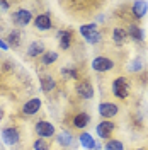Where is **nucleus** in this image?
I'll return each instance as SVG.
<instances>
[{
	"instance_id": "15",
	"label": "nucleus",
	"mask_w": 148,
	"mask_h": 150,
	"mask_svg": "<svg viewBox=\"0 0 148 150\" xmlns=\"http://www.w3.org/2000/svg\"><path fill=\"white\" fill-rule=\"evenodd\" d=\"M39 85H41V91L43 92H53L56 89V80L53 75H41L39 77Z\"/></svg>"
},
{
	"instance_id": "19",
	"label": "nucleus",
	"mask_w": 148,
	"mask_h": 150,
	"mask_svg": "<svg viewBox=\"0 0 148 150\" xmlns=\"http://www.w3.org/2000/svg\"><path fill=\"white\" fill-rule=\"evenodd\" d=\"M128 39H130V36H128V31L124 28L118 26V28L112 29V41H114V45L121 46V45H124Z\"/></svg>"
},
{
	"instance_id": "29",
	"label": "nucleus",
	"mask_w": 148,
	"mask_h": 150,
	"mask_svg": "<svg viewBox=\"0 0 148 150\" xmlns=\"http://www.w3.org/2000/svg\"><path fill=\"white\" fill-rule=\"evenodd\" d=\"M104 149V147H102L101 143H99V142H95V150H102Z\"/></svg>"
},
{
	"instance_id": "28",
	"label": "nucleus",
	"mask_w": 148,
	"mask_h": 150,
	"mask_svg": "<svg viewBox=\"0 0 148 150\" xmlns=\"http://www.w3.org/2000/svg\"><path fill=\"white\" fill-rule=\"evenodd\" d=\"M0 50H9V45H7V41H4L2 38H0Z\"/></svg>"
},
{
	"instance_id": "31",
	"label": "nucleus",
	"mask_w": 148,
	"mask_h": 150,
	"mask_svg": "<svg viewBox=\"0 0 148 150\" xmlns=\"http://www.w3.org/2000/svg\"><path fill=\"white\" fill-rule=\"evenodd\" d=\"M135 150H145V149H135Z\"/></svg>"
},
{
	"instance_id": "24",
	"label": "nucleus",
	"mask_w": 148,
	"mask_h": 150,
	"mask_svg": "<svg viewBox=\"0 0 148 150\" xmlns=\"http://www.w3.org/2000/svg\"><path fill=\"white\" fill-rule=\"evenodd\" d=\"M104 150H124V143H123L121 140H114V138H111V140L106 142Z\"/></svg>"
},
{
	"instance_id": "3",
	"label": "nucleus",
	"mask_w": 148,
	"mask_h": 150,
	"mask_svg": "<svg viewBox=\"0 0 148 150\" xmlns=\"http://www.w3.org/2000/svg\"><path fill=\"white\" fill-rule=\"evenodd\" d=\"M75 92L77 96L83 99V101H90L94 99V96H95V89H94V85L90 80H85V79H80V80H77V84H75Z\"/></svg>"
},
{
	"instance_id": "2",
	"label": "nucleus",
	"mask_w": 148,
	"mask_h": 150,
	"mask_svg": "<svg viewBox=\"0 0 148 150\" xmlns=\"http://www.w3.org/2000/svg\"><path fill=\"white\" fill-rule=\"evenodd\" d=\"M111 91H112V96H114V97H118V99H126L131 94L130 80H128L126 77H123V75L116 77L111 84Z\"/></svg>"
},
{
	"instance_id": "9",
	"label": "nucleus",
	"mask_w": 148,
	"mask_h": 150,
	"mask_svg": "<svg viewBox=\"0 0 148 150\" xmlns=\"http://www.w3.org/2000/svg\"><path fill=\"white\" fill-rule=\"evenodd\" d=\"M2 140L5 145H17L19 140H20V133L16 126H9V128H5V130H2Z\"/></svg>"
},
{
	"instance_id": "22",
	"label": "nucleus",
	"mask_w": 148,
	"mask_h": 150,
	"mask_svg": "<svg viewBox=\"0 0 148 150\" xmlns=\"http://www.w3.org/2000/svg\"><path fill=\"white\" fill-rule=\"evenodd\" d=\"M56 60H58V53H56V51H53V50H46V51H44V55L39 58L41 65H44V67L53 65Z\"/></svg>"
},
{
	"instance_id": "4",
	"label": "nucleus",
	"mask_w": 148,
	"mask_h": 150,
	"mask_svg": "<svg viewBox=\"0 0 148 150\" xmlns=\"http://www.w3.org/2000/svg\"><path fill=\"white\" fill-rule=\"evenodd\" d=\"M90 68L97 74H106V72H111L114 68V60L109 56H95L92 62H90Z\"/></svg>"
},
{
	"instance_id": "7",
	"label": "nucleus",
	"mask_w": 148,
	"mask_h": 150,
	"mask_svg": "<svg viewBox=\"0 0 148 150\" xmlns=\"http://www.w3.org/2000/svg\"><path fill=\"white\" fill-rule=\"evenodd\" d=\"M31 21H32V12L29 9H17L12 16V22L19 28H26Z\"/></svg>"
},
{
	"instance_id": "23",
	"label": "nucleus",
	"mask_w": 148,
	"mask_h": 150,
	"mask_svg": "<svg viewBox=\"0 0 148 150\" xmlns=\"http://www.w3.org/2000/svg\"><path fill=\"white\" fill-rule=\"evenodd\" d=\"M61 77H63L65 80H78V70L72 65L63 67V68H61Z\"/></svg>"
},
{
	"instance_id": "18",
	"label": "nucleus",
	"mask_w": 148,
	"mask_h": 150,
	"mask_svg": "<svg viewBox=\"0 0 148 150\" xmlns=\"http://www.w3.org/2000/svg\"><path fill=\"white\" fill-rule=\"evenodd\" d=\"M44 51H46V48H44V43L43 41H32L31 45L27 46V55L31 58H41V56L44 55Z\"/></svg>"
},
{
	"instance_id": "1",
	"label": "nucleus",
	"mask_w": 148,
	"mask_h": 150,
	"mask_svg": "<svg viewBox=\"0 0 148 150\" xmlns=\"http://www.w3.org/2000/svg\"><path fill=\"white\" fill-rule=\"evenodd\" d=\"M80 36L89 43V45H99L102 41V33L99 31L95 22H89V24H82L80 26Z\"/></svg>"
},
{
	"instance_id": "25",
	"label": "nucleus",
	"mask_w": 148,
	"mask_h": 150,
	"mask_svg": "<svg viewBox=\"0 0 148 150\" xmlns=\"http://www.w3.org/2000/svg\"><path fill=\"white\" fill-rule=\"evenodd\" d=\"M32 149L34 150H49L51 147H49L48 140H44V138H36L34 143H32Z\"/></svg>"
},
{
	"instance_id": "13",
	"label": "nucleus",
	"mask_w": 148,
	"mask_h": 150,
	"mask_svg": "<svg viewBox=\"0 0 148 150\" xmlns=\"http://www.w3.org/2000/svg\"><path fill=\"white\" fill-rule=\"evenodd\" d=\"M147 12H148V4H147V2L138 0V2H135V4L131 5V16H133L135 21L143 19L145 16H147Z\"/></svg>"
},
{
	"instance_id": "17",
	"label": "nucleus",
	"mask_w": 148,
	"mask_h": 150,
	"mask_svg": "<svg viewBox=\"0 0 148 150\" xmlns=\"http://www.w3.org/2000/svg\"><path fill=\"white\" fill-rule=\"evenodd\" d=\"M126 31H128V36H130V39L136 41V43H143V41H145V31L140 28L138 24H130Z\"/></svg>"
},
{
	"instance_id": "21",
	"label": "nucleus",
	"mask_w": 148,
	"mask_h": 150,
	"mask_svg": "<svg viewBox=\"0 0 148 150\" xmlns=\"http://www.w3.org/2000/svg\"><path fill=\"white\" fill-rule=\"evenodd\" d=\"M56 140H58V143H60L63 149H66V147H70V145L73 143V135H72L70 131H60V133L56 135Z\"/></svg>"
},
{
	"instance_id": "16",
	"label": "nucleus",
	"mask_w": 148,
	"mask_h": 150,
	"mask_svg": "<svg viewBox=\"0 0 148 150\" xmlns=\"http://www.w3.org/2000/svg\"><path fill=\"white\" fill-rule=\"evenodd\" d=\"M95 142L94 140V137L89 133V131H82L80 135H78V143H80V147L85 150H95Z\"/></svg>"
},
{
	"instance_id": "8",
	"label": "nucleus",
	"mask_w": 148,
	"mask_h": 150,
	"mask_svg": "<svg viewBox=\"0 0 148 150\" xmlns=\"http://www.w3.org/2000/svg\"><path fill=\"white\" fill-rule=\"evenodd\" d=\"M99 114H101V118L104 120H112L118 112H119V106L116 103H109V101H104V103L99 104Z\"/></svg>"
},
{
	"instance_id": "30",
	"label": "nucleus",
	"mask_w": 148,
	"mask_h": 150,
	"mask_svg": "<svg viewBox=\"0 0 148 150\" xmlns=\"http://www.w3.org/2000/svg\"><path fill=\"white\" fill-rule=\"evenodd\" d=\"M2 118H4V109L0 108V121H2Z\"/></svg>"
},
{
	"instance_id": "14",
	"label": "nucleus",
	"mask_w": 148,
	"mask_h": 150,
	"mask_svg": "<svg viewBox=\"0 0 148 150\" xmlns=\"http://www.w3.org/2000/svg\"><path fill=\"white\" fill-rule=\"evenodd\" d=\"M89 123H90V116H89L85 111L77 112V114L73 116V120H72V125H73V128H77V130H83V128H87Z\"/></svg>"
},
{
	"instance_id": "27",
	"label": "nucleus",
	"mask_w": 148,
	"mask_h": 150,
	"mask_svg": "<svg viewBox=\"0 0 148 150\" xmlns=\"http://www.w3.org/2000/svg\"><path fill=\"white\" fill-rule=\"evenodd\" d=\"M0 9H2V10H9V9H10V4H9V2H4V0H0Z\"/></svg>"
},
{
	"instance_id": "26",
	"label": "nucleus",
	"mask_w": 148,
	"mask_h": 150,
	"mask_svg": "<svg viewBox=\"0 0 148 150\" xmlns=\"http://www.w3.org/2000/svg\"><path fill=\"white\" fill-rule=\"evenodd\" d=\"M141 68H143V62H141L140 58L133 60L130 63V67H128V70H130V72H135V74H136V72H141Z\"/></svg>"
},
{
	"instance_id": "12",
	"label": "nucleus",
	"mask_w": 148,
	"mask_h": 150,
	"mask_svg": "<svg viewBox=\"0 0 148 150\" xmlns=\"http://www.w3.org/2000/svg\"><path fill=\"white\" fill-rule=\"evenodd\" d=\"M34 28L37 31H49L53 28V21H51V16L49 14H39L34 17Z\"/></svg>"
},
{
	"instance_id": "6",
	"label": "nucleus",
	"mask_w": 148,
	"mask_h": 150,
	"mask_svg": "<svg viewBox=\"0 0 148 150\" xmlns=\"http://www.w3.org/2000/svg\"><path fill=\"white\" fill-rule=\"evenodd\" d=\"M116 130V125L111 121V120H104L101 121L97 126H95V133H97V137L101 138V140H111V135L114 133Z\"/></svg>"
},
{
	"instance_id": "11",
	"label": "nucleus",
	"mask_w": 148,
	"mask_h": 150,
	"mask_svg": "<svg viewBox=\"0 0 148 150\" xmlns=\"http://www.w3.org/2000/svg\"><path fill=\"white\" fill-rule=\"evenodd\" d=\"M56 38H58V43H60L61 50H70L72 43H73V33H72V29H61V31H58Z\"/></svg>"
},
{
	"instance_id": "20",
	"label": "nucleus",
	"mask_w": 148,
	"mask_h": 150,
	"mask_svg": "<svg viewBox=\"0 0 148 150\" xmlns=\"http://www.w3.org/2000/svg\"><path fill=\"white\" fill-rule=\"evenodd\" d=\"M20 41H22V34H20V31H17V29H12L9 33V36H7V45H9V48H17L20 46Z\"/></svg>"
},
{
	"instance_id": "5",
	"label": "nucleus",
	"mask_w": 148,
	"mask_h": 150,
	"mask_svg": "<svg viewBox=\"0 0 148 150\" xmlns=\"http://www.w3.org/2000/svg\"><path fill=\"white\" fill-rule=\"evenodd\" d=\"M34 131H36L37 138H44V140L56 137V128L53 126V123L44 121V120L36 121V125H34Z\"/></svg>"
},
{
	"instance_id": "10",
	"label": "nucleus",
	"mask_w": 148,
	"mask_h": 150,
	"mask_svg": "<svg viewBox=\"0 0 148 150\" xmlns=\"http://www.w3.org/2000/svg\"><path fill=\"white\" fill-rule=\"evenodd\" d=\"M41 108H43V101H41L39 97H32V99H29V101L24 103V106H22V112H24L26 116H32V114L39 112Z\"/></svg>"
}]
</instances>
